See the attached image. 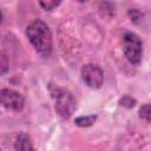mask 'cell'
<instances>
[{"instance_id":"1","label":"cell","mask_w":151,"mask_h":151,"mask_svg":"<svg viewBox=\"0 0 151 151\" xmlns=\"http://www.w3.org/2000/svg\"><path fill=\"white\" fill-rule=\"evenodd\" d=\"M26 37L34 50L42 57H48L52 52V33L42 20H33L26 28Z\"/></svg>"},{"instance_id":"2","label":"cell","mask_w":151,"mask_h":151,"mask_svg":"<svg viewBox=\"0 0 151 151\" xmlns=\"http://www.w3.org/2000/svg\"><path fill=\"white\" fill-rule=\"evenodd\" d=\"M123 52L132 65H138L140 63L143 46L139 37L136 33L126 32L123 35Z\"/></svg>"},{"instance_id":"3","label":"cell","mask_w":151,"mask_h":151,"mask_svg":"<svg viewBox=\"0 0 151 151\" xmlns=\"http://www.w3.org/2000/svg\"><path fill=\"white\" fill-rule=\"evenodd\" d=\"M52 96L55 99L57 113L65 119L70 118L74 111V107H76V103H74L72 94L65 88L54 87L52 90Z\"/></svg>"},{"instance_id":"4","label":"cell","mask_w":151,"mask_h":151,"mask_svg":"<svg viewBox=\"0 0 151 151\" xmlns=\"http://www.w3.org/2000/svg\"><path fill=\"white\" fill-rule=\"evenodd\" d=\"M83 81L91 88H99L103 85L104 74L101 68L96 64H86L81 68Z\"/></svg>"},{"instance_id":"5","label":"cell","mask_w":151,"mask_h":151,"mask_svg":"<svg viewBox=\"0 0 151 151\" xmlns=\"http://www.w3.org/2000/svg\"><path fill=\"white\" fill-rule=\"evenodd\" d=\"M0 99L4 107L13 111H21L25 105L24 97L19 92L11 88H2L0 91Z\"/></svg>"},{"instance_id":"6","label":"cell","mask_w":151,"mask_h":151,"mask_svg":"<svg viewBox=\"0 0 151 151\" xmlns=\"http://www.w3.org/2000/svg\"><path fill=\"white\" fill-rule=\"evenodd\" d=\"M15 151H35L31 137L26 132H20L14 142Z\"/></svg>"},{"instance_id":"7","label":"cell","mask_w":151,"mask_h":151,"mask_svg":"<svg viewBox=\"0 0 151 151\" xmlns=\"http://www.w3.org/2000/svg\"><path fill=\"white\" fill-rule=\"evenodd\" d=\"M96 119H97V116H94V114H92V116H86V117L83 116V117L76 118L74 123H76L78 126L85 127V126H91V125L96 122Z\"/></svg>"},{"instance_id":"8","label":"cell","mask_w":151,"mask_h":151,"mask_svg":"<svg viewBox=\"0 0 151 151\" xmlns=\"http://www.w3.org/2000/svg\"><path fill=\"white\" fill-rule=\"evenodd\" d=\"M139 117L146 122H151V104H144L139 109Z\"/></svg>"},{"instance_id":"9","label":"cell","mask_w":151,"mask_h":151,"mask_svg":"<svg viewBox=\"0 0 151 151\" xmlns=\"http://www.w3.org/2000/svg\"><path fill=\"white\" fill-rule=\"evenodd\" d=\"M59 4H60L59 1H40V2H39V5H40L44 9H46V11L53 9V8L57 7Z\"/></svg>"},{"instance_id":"10","label":"cell","mask_w":151,"mask_h":151,"mask_svg":"<svg viewBox=\"0 0 151 151\" xmlns=\"http://www.w3.org/2000/svg\"><path fill=\"white\" fill-rule=\"evenodd\" d=\"M120 104H122L123 106H126V107H132V106H134L136 100L132 99V98L129 97V96H125L124 98L120 99Z\"/></svg>"},{"instance_id":"11","label":"cell","mask_w":151,"mask_h":151,"mask_svg":"<svg viewBox=\"0 0 151 151\" xmlns=\"http://www.w3.org/2000/svg\"><path fill=\"white\" fill-rule=\"evenodd\" d=\"M8 65H7V58H6V55L2 53V57H1V73L2 74H5L6 73V71H7V67Z\"/></svg>"}]
</instances>
